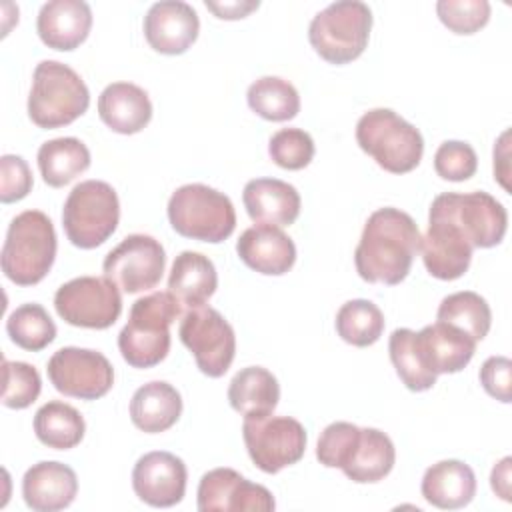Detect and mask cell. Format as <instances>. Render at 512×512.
Segmentation results:
<instances>
[{"mask_svg": "<svg viewBox=\"0 0 512 512\" xmlns=\"http://www.w3.org/2000/svg\"><path fill=\"white\" fill-rule=\"evenodd\" d=\"M420 238V230L410 214L392 206L374 210L354 250L358 276L370 284H400L420 250Z\"/></svg>", "mask_w": 512, "mask_h": 512, "instance_id": "obj_1", "label": "cell"}, {"mask_svg": "<svg viewBox=\"0 0 512 512\" xmlns=\"http://www.w3.org/2000/svg\"><path fill=\"white\" fill-rule=\"evenodd\" d=\"M182 310V304L170 292H152L138 298L118 334L122 358L132 368L142 370L160 364L170 352V326Z\"/></svg>", "mask_w": 512, "mask_h": 512, "instance_id": "obj_2", "label": "cell"}, {"mask_svg": "<svg viewBox=\"0 0 512 512\" xmlns=\"http://www.w3.org/2000/svg\"><path fill=\"white\" fill-rule=\"evenodd\" d=\"M56 230L40 210H24L12 218L2 246V272L18 286H34L46 278L56 258Z\"/></svg>", "mask_w": 512, "mask_h": 512, "instance_id": "obj_3", "label": "cell"}, {"mask_svg": "<svg viewBox=\"0 0 512 512\" xmlns=\"http://www.w3.org/2000/svg\"><path fill=\"white\" fill-rule=\"evenodd\" d=\"M90 106V92L80 74L58 60H42L32 74L28 116L44 130L62 128Z\"/></svg>", "mask_w": 512, "mask_h": 512, "instance_id": "obj_4", "label": "cell"}, {"mask_svg": "<svg viewBox=\"0 0 512 512\" xmlns=\"http://www.w3.org/2000/svg\"><path fill=\"white\" fill-rule=\"evenodd\" d=\"M358 146L390 174L412 172L424 154V138L416 126L390 108H374L356 124Z\"/></svg>", "mask_w": 512, "mask_h": 512, "instance_id": "obj_5", "label": "cell"}, {"mask_svg": "<svg viewBox=\"0 0 512 512\" xmlns=\"http://www.w3.org/2000/svg\"><path fill=\"white\" fill-rule=\"evenodd\" d=\"M170 226L184 238L218 244L232 236L236 210L232 200L206 184H184L168 200Z\"/></svg>", "mask_w": 512, "mask_h": 512, "instance_id": "obj_6", "label": "cell"}, {"mask_svg": "<svg viewBox=\"0 0 512 512\" xmlns=\"http://www.w3.org/2000/svg\"><path fill=\"white\" fill-rule=\"evenodd\" d=\"M372 10L360 0H338L320 10L310 26L308 40L316 54L330 64H348L368 46Z\"/></svg>", "mask_w": 512, "mask_h": 512, "instance_id": "obj_7", "label": "cell"}, {"mask_svg": "<svg viewBox=\"0 0 512 512\" xmlns=\"http://www.w3.org/2000/svg\"><path fill=\"white\" fill-rule=\"evenodd\" d=\"M120 220L116 190L104 180H84L76 184L62 208V226L68 240L82 250L104 244Z\"/></svg>", "mask_w": 512, "mask_h": 512, "instance_id": "obj_8", "label": "cell"}, {"mask_svg": "<svg viewBox=\"0 0 512 512\" xmlns=\"http://www.w3.org/2000/svg\"><path fill=\"white\" fill-rule=\"evenodd\" d=\"M242 438L250 460L266 474H276L296 464L308 444L304 426L292 416L244 418Z\"/></svg>", "mask_w": 512, "mask_h": 512, "instance_id": "obj_9", "label": "cell"}, {"mask_svg": "<svg viewBox=\"0 0 512 512\" xmlns=\"http://www.w3.org/2000/svg\"><path fill=\"white\" fill-rule=\"evenodd\" d=\"M54 308L70 326L104 330L120 318L122 294L106 276H80L56 290Z\"/></svg>", "mask_w": 512, "mask_h": 512, "instance_id": "obj_10", "label": "cell"}, {"mask_svg": "<svg viewBox=\"0 0 512 512\" xmlns=\"http://www.w3.org/2000/svg\"><path fill=\"white\" fill-rule=\"evenodd\" d=\"M178 336L194 356L202 374L220 378L232 366L236 356V334L218 310L210 306L186 310Z\"/></svg>", "mask_w": 512, "mask_h": 512, "instance_id": "obj_11", "label": "cell"}, {"mask_svg": "<svg viewBox=\"0 0 512 512\" xmlns=\"http://www.w3.org/2000/svg\"><path fill=\"white\" fill-rule=\"evenodd\" d=\"M46 372L60 394L80 400H98L106 396L114 384L110 360L90 348L64 346L56 350L48 360Z\"/></svg>", "mask_w": 512, "mask_h": 512, "instance_id": "obj_12", "label": "cell"}, {"mask_svg": "<svg viewBox=\"0 0 512 512\" xmlns=\"http://www.w3.org/2000/svg\"><path fill=\"white\" fill-rule=\"evenodd\" d=\"M166 252L148 234H130L104 258L102 270L122 292L138 294L154 288L164 274Z\"/></svg>", "mask_w": 512, "mask_h": 512, "instance_id": "obj_13", "label": "cell"}, {"mask_svg": "<svg viewBox=\"0 0 512 512\" xmlns=\"http://www.w3.org/2000/svg\"><path fill=\"white\" fill-rule=\"evenodd\" d=\"M432 206L440 208L462 228L472 248L498 246L506 236L508 212L488 192H444L432 200Z\"/></svg>", "mask_w": 512, "mask_h": 512, "instance_id": "obj_14", "label": "cell"}, {"mask_svg": "<svg viewBox=\"0 0 512 512\" xmlns=\"http://www.w3.org/2000/svg\"><path fill=\"white\" fill-rule=\"evenodd\" d=\"M422 262L430 276L438 280H458L472 260V244L462 228L440 208L430 204L428 230L420 238Z\"/></svg>", "mask_w": 512, "mask_h": 512, "instance_id": "obj_15", "label": "cell"}, {"mask_svg": "<svg viewBox=\"0 0 512 512\" xmlns=\"http://www.w3.org/2000/svg\"><path fill=\"white\" fill-rule=\"evenodd\" d=\"M196 500L200 512H270L276 508L266 486L246 480L232 468L208 470L200 478Z\"/></svg>", "mask_w": 512, "mask_h": 512, "instance_id": "obj_16", "label": "cell"}, {"mask_svg": "<svg viewBox=\"0 0 512 512\" xmlns=\"http://www.w3.org/2000/svg\"><path fill=\"white\" fill-rule=\"evenodd\" d=\"M188 470L182 458L166 450H154L138 458L132 470L136 496L154 508H170L186 494Z\"/></svg>", "mask_w": 512, "mask_h": 512, "instance_id": "obj_17", "label": "cell"}, {"mask_svg": "<svg viewBox=\"0 0 512 512\" xmlns=\"http://www.w3.org/2000/svg\"><path fill=\"white\" fill-rule=\"evenodd\" d=\"M198 32V14L188 2L182 0L156 2L144 16L146 42L160 54H184L196 42Z\"/></svg>", "mask_w": 512, "mask_h": 512, "instance_id": "obj_18", "label": "cell"}, {"mask_svg": "<svg viewBox=\"0 0 512 512\" xmlns=\"http://www.w3.org/2000/svg\"><path fill=\"white\" fill-rule=\"evenodd\" d=\"M414 342L422 364L436 376L464 370L476 352V340L472 336L440 320L416 332Z\"/></svg>", "mask_w": 512, "mask_h": 512, "instance_id": "obj_19", "label": "cell"}, {"mask_svg": "<svg viewBox=\"0 0 512 512\" xmlns=\"http://www.w3.org/2000/svg\"><path fill=\"white\" fill-rule=\"evenodd\" d=\"M236 252L248 268L266 276H282L296 262L292 238L272 224L246 228L236 242Z\"/></svg>", "mask_w": 512, "mask_h": 512, "instance_id": "obj_20", "label": "cell"}, {"mask_svg": "<svg viewBox=\"0 0 512 512\" xmlns=\"http://www.w3.org/2000/svg\"><path fill=\"white\" fill-rule=\"evenodd\" d=\"M78 494L76 472L62 462L42 460L32 464L22 478V496L36 512H56L68 508Z\"/></svg>", "mask_w": 512, "mask_h": 512, "instance_id": "obj_21", "label": "cell"}, {"mask_svg": "<svg viewBox=\"0 0 512 512\" xmlns=\"http://www.w3.org/2000/svg\"><path fill=\"white\" fill-rule=\"evenodd\" d=\"M92 10L82 0H50L42 4L36 18L40 40L60 52L78 48L90 34Z\"/></svg>", "mask_w": 512, "mask_h": 512, "instance_id": "obj_22", "label": "cell"}, {"mask_svg": "<svg viewBox=\"0 0 512 512\" xmlns=\"http://www.w3.org/2000/svg\"><path fill=\"white\" fill-rule=\"evenodd\" d=\"M242 202L256 224L290 226L300 214L298 190L278 178H254L242 190Z\"/></svg>", "mask_w": 512, "mask_h": 512, "instance_id": "obj_23", "label": "cell"}, {"mask_svg": "<svg viewBox=\"0 0 512 512\" xmlns=\"http://www.w3.org/2000/svg\"><path fill=\"white\" fill-rule=\"evenodd\" d=\"M100 120L118 134H136L152 120V102L132 82H112L98 96Z\"/></svg>", "mask_w": 512, "mask_h": 512, "instance_id": "obj_24", "label": "cell"}, {"mask_svg": "<svg viewBox=\"0 0 512 512\" xmlns=\"http://www.w3.org/2000/svg\"><path fill=\"white\" fill-rule=\"evenodd\" d=\"M420 490L428 504L442 510H458L472 502L476 476L462 460H440L426 468Z\"/></svg>", "mask_w": 512, "mask_h": 512, "instance_id": "obj_25", "label": "cell"}, {"mask_svg": "<svg viewBox=\"0 0 512 512\" xmlns=\"http://www.w3.org/2000/svg\"><path fill=\"white\" fill-rule=\"evenodd\" d=\"M218 288V274L214 262L194 250L180 252L170 268L168 292L182 304V308L204 306Z\"/></svg>", "mask_w": 512, "mask_h": 512, "instance_id": "obj_26", "label": "cell"}, {"mask_svg": "<svg viewBox=\"0 0 512 512\" xmlns=\"http://www.w3.org/2000/svg\"><path fill=\"white\" fill-rule=\"evenodd\" d=\"M180 414L182 396L172 384L164 380H152L132 394L130 420L138 430L146 434L166 432L178 422Z\"/></svg>", "mask_w": 512, "mask_h": 512, "instance_id": "obj_27", "label": "cell"}, {"mask_svg": "<svg viewBox=\"0 0 512 512\" xmlns=\"http://www.w3.org/2000/svg\"><path fill=\"white\" fill-rule=\"evenodd\" d=\"M396 462V448L378 428H360V436L340 468L356 484H372L386 478Z\"/></svg>", "mask_w": 512, "mask_h": 512, "instance_id": "obj_28", "label": "cell"}, {"mask_svg": "<svg viewBox=\"0 0 512 512\" xmlns=\"http://www.w3.org/2000/svg\"><path fill=\"white\" fill-rule=\"evenodd\" d=\"M280 400L276 376L262 366H246L234 374L228 386L230 406L244 418L272 414Z\"/></svg>", "mask_w": 512, "mask_h": 512, "instance_id": "obj_29", "label": "cell"}, {"mask_svg": "<svg viewBox=\"0 0 512 512\" xmlns=\"http://www.w3.org/2000/svg\"><path fill=\"white\" fill-rule=\"evenodd\" d=\"M36 160L42 180L52 188H62L90 168V150L82 140L62 136L44 142Z\"/></svg>", "mask_w": 512, "mask_h": 512, "instance_id": "obj_30", "label": "cell"}, {"mask_svg": "<svg viewBox=\"0 0 512 512\" xmlns=\"http://www.w3.org/2000/svg\"><path fill=\"white\" fill-rule=\"evenodd\" d=\"M84 432L82 414L62 400H50L34 414V434L48 448L70 450L82 442Z\"/></svg>", "mask_w": 512, "mask_h": 512, "instance_id": "obj_31", "label": "cell"}, {"mask_svg": "<svg viewBox=\"0 0 512 512\" xmlns=\"http://www.w3.org/2000/svg\"><path fill=\"white\" fill-rule=\"evenodd\" d=\"M246 100L252 112L270 122L292 120L300 112L298 90L280 76H262L248 86Z\"/></svg>", "mask_w": 512, "mask_h": 512, "instance_id": "obj_32", "label": "cell"}, {"mask_svg": "<svg viewBox=\"0 0 512 512\" xmlns=\"http://www.w3.org/2000/svg\"><path fill=\"white\" fill-rule=\"evenodd\" d=\"M334 324L338 336L346 344L366 348L380 340L384 332V314L374 302L356 298L338 308Z\"/></svg>", "mask_w": 512, "mask_h": 512, "instance_id": "obj_33", "label": "cell"}, {"mask_svg": "<svg viewBox=\"0 0 512 512\" xmlns=\"http://www.w3.org/2000/svg\"><path fill=\"white\" fill-rule=\"evenodd\" d=\"M436 318L440 322L452 324L472 336L476 342L486 338L492 326V312L488 302L472 290H462L442 298Z\"/></svg>", "mask_w": 512, "mask_h": 512, "instance_id": "obj_34", "label": "cell"}, {"mask_svg": "<svg viewBox=\"0 0 512 512\" xmlns=\"http://www.w3.org/2000/svg\"><path fill=\"white\" fill-rule=\"evenodd\" d=\"M6 332L16 346L28 352H40L56 338V324L44 306L28 302L8 316Z\"/></svg>", "mask_w": 512, "mask_h": 512, "instance_id": "obj_35", "label": "cell"}, {"mask_svg": "<svg viewBox=\"0 0 512 512\" xmlns=\"http://www.w3.org/2000/svg\"><path fill=\"white\" fill-rule=\"evenodd\" d=\"M416 332L410 328H396L388 340V352L392 366L396 368L402 384L412 392L430 390L436 384V374H432L424 364L416 350L414 342Z\"/></svg>", "mask_w": 512, "mask_h": 512, "instance_id": "obj_36", "label": "cell"}, {"mask_svg": "<svg viewBox=\"0 0 512 512\" xmlns=\"http://www.w3.org/2000/svg\"><path fill=\"white\" fill-rule=\"evenodd\" d=\"M2 374H4L2 404L6 408L24 410L32 402H36L42 390V378L32 364L4 358Z\"/></svg>", "mask_w": 512, "mask_h": 512, "instance_id": "obj_37", "label": "cell"}, {"mask_svg": "<svg viewBox=\"0 0 512 512\" xmlns=\"http://www.w3.org/2000/svg\"><path fill=\"white\" fill-rule=\"evenodd\" d=\"M314 140L302 128H282L272 134L268 154L272 162L284 170H302L314 158Z\"/></svg>", "mask_w": 512, "mask_h": 512, "instance_id": "obj_38", "label": "cell"}, {"mask_svg": "<svg viewBox=\"0 0 512 512\" xmlns=\"http://www.w3.org/2000/svg\"><path fill=\"white\" fill-rule=\"evenodd\" d=\"M436 14L450 32L468 36L488 24L490 4L486 0H438Z\"/></svg>", "mask_w": 512, "mask_h": 512, "instance_id": "obj_39", "label": "cell"}, {"mask_svg": "<svg viewBox=\"0 0 512 512\" xmlns=\"http://www.w3.org/2000/svg\"><path fill=\"white\" fill-rule=\"evenodd\" d=\"M478 156L468 142L446 140L434 154V170L442 180L464 182L476 174Z\"/></svg>", "mask_w": 512, "mask_h": 512, "instance_id": "obj_40", "label": "cell"}, {"mask_svg": "<svg viewBox=\"0 0 512 512\" xmlns=\"http://www.w3.org/2000/svg\"><path fill=\"white\" fill-rule=\"evenodd\" d=\"M360 428L352 422H332L328 424L316 444V458L326 468H342L348 460Z\"/></svg>", "mask_w": 512, "mask_h": 512, "instance_id": "obj_41", "label": "cell"}, {"mask_svg": "<svg viewBox=\"0 0 512 512\" xmlns=\"http://www.w3.org/2000/svg\"><path fill=\"white\" fill-rule=\"evenodd\" d=\"M32 172L22 156L4 154L0 158V202L10 204L28 196L32 190Z\"/></svg>", "mask_w": 512, "mask_h": 512, "instance_id": "obj_42", "label": "cell"}, {"mask_svg": "<svg viewBox=\"0 0 512 512\" xmlns=\"http://www.w3.org/2000/svg\"><path fill=\"white\" fill-rule=\"evenodd\" d=\"M480 384L496 400H512V362L506 356H490L480 366Z\"/></svg>", "mask_w": 512, "mask_h": 512, "instance_id": "obj_43", "label": "cell"}, {"mask_svg": "<svg viewBox=\"0 0 512 512\" xmlns=\"http://www.w3.org/2000/svg\"><path fill=\"white\" fill-rule=\"evenodd\" d=\"M204 4L220 20H240V18H246L250 12H254L260 6L258 0H232V2H228V0H224V2L206 0Z\"/></svg>", "mask_w": 512, "mask_h": 512, "instance_id": "obj_44", "label": "cell"}, {"mask_svg": "<svg viewBox=\"0 0 512 512\" xmlns=\"http://www.w3.org/2000/svg\"><path fill=\"white\" fill-rule=\"evenodd\" d=\"M508 138H510V130H504L502 136L498 138V142L494 144V178L502 184L504 190H510V184H508V176H510Z\"/></svg>", "mask_w": 512, "mask_h": 512, "instance_id": "obj_45", "label": "cell"}, {"mask_svg": "<svg viewBox=\"0 0 512 512\" xmlns=\"http://www.w3.org/2000/svg\"><path fill=\"white\" fill-rule=\"evenodd\" d=\"M510 466H512V458L504 456L490 474V486L494 490L496 496H500L504 502H510Z\"/></svg>", "mask_w": 512, "mask_h": 512, "instance_id": "obj_46", "label": "cell"}]
</instances>
